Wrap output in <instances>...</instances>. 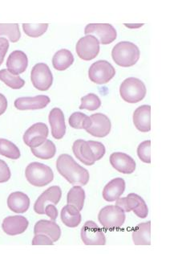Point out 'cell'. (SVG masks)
<instances>
[{"label": "cell", "instance_id": "1", "mask_svg": "<svg viewBox=\"0 0 186 254\" xmlns=\"http://www.w3.org/2000/svg\"><path fill=\"white\" fill-rule=\"evenodd\" d=\"M56 168L70 184L75 186H85L89 181L88 170L79 165L72 156L67 154L59 155L56 161Z\"/></svg>", "mask_w": 186, "mask_h": 254}, {"label": "cell", "instance_id": "2", "mask_svg": "<svg viewBox=\"0 0 186 254\" xmlns=\"http://www.w3.org/2000/svg\"><path fill=\"white\" fill-rule=\"evenodd\" d=\"M72 151L81 163L92 166L104 156L106 149L101 142L79 139L72 145Z\"/></svg>", "mask_w": 186, "mask_h": 254}, {"label": "cell", "instance_id": "3", "mask_svg": "<svg viewBox=\"0 0 186 254\" xmlns=\"http://www.w3.org/2000/svg\"><path fill=\"white\" fill-rule=\"evenodd\" d=\"M139 48L134 43L122 41L116 44L112 51V59L117 65L132 67L138 63L140 59Z\"/></svg>", "mask_w": 186, "mask_h": 254}, {"label": "cell", "instance_id": "4", "mask_svg": "<svg viewBox=\"0 0 186 254\" xmlns=\"http://www.w3.org/2000/svg\"><path fill=\"white\" fill-rule=\"evenodd\" d=\"M147 89L144 83L138 78L125 79L120 86V94L125 102L135 104L145 98Z\"/></svg>", "mask_w": 186, "mask_h": 254}, {"label": "cell", "instance_id": "5", "mask_svg": "<svg viewBox=\"0 0 186 254\" xmlns=\"http://www.w3.org/2000/svg\"><path fill=\"white\" fill-rule=\"evenodd\" d=\"M26 179L35 187H45L52 182L54 173L48 166L33 162L26 168Z\"/></svg>", "mask_w": 186, "mask_h": 254}, {"label": "cell", "instance_id": "6", "mask_svg": "<svg viewBox=\"0 0 186 254\" xmlns=\"http://www.w3.org/2000/svg\"><path fill=\"white\" fill-rule=\"evenodd\" d=\"M125 211L116 205L106 206L99 211L98 215L99 224L108 230L121 229L125 224Z\"/></svg>", "mask_w": 186, "mask_h": 254}, {"label": "cell", "instance_id": "7", "mask_svg": "<svg viewBox=\"0 0 186 254\" xmlns=\"http://www.w3.org/2000/svg\"><path fill=\"white\" fill-rule=\"evenodd\" d=\"M116 205L119 206L126 212L134 211L139 218L144 219L148 216V206L144 199L135 193H130L126 197L116 199Z\"/></svg>", "mask_w": 186, "mask_h": 254}, {"label": "cell", "instance_id": "8", "mask_svg": "<svg viewBox=\"0 0 186 254\" xmlns=\"http://www.w3.org/2000/svg\"><path fill=\"white\" fill-rule=\"evenodd\" d=\"M116 69L107 61H98L93 63L89 70V77L97 85L107 84L114 77Z\"/></svg>", "mask_w": 186, "mask_h": 254}, {"label": "cell", "instance_id": "9", "mask_svg": "<svg viewBox=\"0 0 186 254\" xmlns=\"http://www.w3.org/2000/svg\"><path fill=\"white\" fill-rule=\"evenodd\" d=\"M32 85L38 90L46 91L51 88L53 83V76L47 64L39 63L32 68L31 72Z\"/></svg>", "mask_w": 186, "mask_h": 254}, {"label": "cell", "instance_id": "10", "mask_svg": "<svg viewBox=\"0 0 186 254\" xmlns=\"http://www.w3.org/2000/svg\"><path fill=\"white\" fill-rule=\"evenodd\" d=\"M85 35L96 36L102 45H109L117 36V32L109 23H90L85 27Z\"/></svg>", "mask_w": 186, "mask_h": 254}, {"label": "cell", "instance_id": "11", "mask_svg": "<svg viewBox=\"0 0 186 254\" xmlns=\"http://www.w3.org/2000/svg\"><path fill=\"white\" fill-rule=\"evenodd\" d=\"M76 51L79 58L84 61H92L97 57L99 53L98 39L92 35L82 37L76 44Z\"/></svg>", "mask_w": 186, "mask_h": 254}, {"label": "cell", "instance_id": "12", "mask_svg": "<svg viewBox=\"0 0 186 254\" xmlns=\"http://www.w3.org/2000/svg\"><path fill=\"white\" fill-rule=\"evenodd\" d=\"M81 239L86 246H104L106 244L104 233L93 220H88L82 227Z\"/></svg>", "mask_w": 186, "mask_h": 254}, {"label": "cell", "instance_id": "13", "mask_svg": "<svg viewBox=\"0 0 186 254\" xmlns=\"http://www.w3.org/2000/svg\"><path fill=\"white\" fill-rule=\"evenodd\" d=\"M48 136V128L43 123H36L26 130L23 135V142L30 147L41 146Z\"/></svg>", "mask_w": 186, "mask_h": 254}, {"label": "cell", "instance_id": "14", "mask_svg": "<svg viewBox=\"0 0 186 254\" xmlns=\"http://www.w3.org/2000/svg\"><path fill=\"white\" fill-rule=\"evenodd\" d=\"M90 119L91 125L85 129L89 134L97 138H104L109 134L112 128V123L108 117L101 113H97L91 115Z\"/></svg>", "mask_w": 186, "mask_h": 254}, {"label": "cell", "instance_id": "15", "mask_svg": "<svg viewBox=\"0 0 186 254\" xmlns=\"http://www.w3.org/2000/svg\"><path fill=\"white\" fill-rule=\"evenodd\" d=\"M62 190L58 186H52L46 189L39 197L34 205V211L40 215H45V207L49 203L57 204L61 199Z\"/></svg>", "mask_w": 186, "mask_h": 254}, {"label": "cell", "instance_id": "16", "mask_svg": "<svg viewBox=\"0 0 186 254\" xmlns=\"http://www.w3.org/2000/svg\"><path fill=\"white\" fill-rule=\"evenodd\" d=\"M110 163L112 168L120 173L132 174L135 172V160L125 153H112L110 155Z\"/></svg>", "mask_w": 186, "mask_h": 254}, {"label": "cell", "instance_id": "17", "mask_svg": "<svg viewBox=\"0 0 186 254\" xmlns=\"http://www.w3.org/2000/svg\"><path fill=\"white\" fill-rule=\"evenodd\" d=\"M29 222L24 216H8L3 220L2 229L9 236H16L24 233L28 229Z\"/></svg>", "mask_w": 186, "mask_h": 254}, {"label": "cell", "instance_id": "18", "mask_svg": "<svg viewBox=\"0 0 186 254\" xmlns=\"http://www.w3.org/2000/svg\"><path fill=\"white\" fill-rule=\"evenodd\" d=\"M48 119L53 138L58 140L64 138L66 133V125L63 111L59 108L52 109L49 114Z\"/></svg>", "mask_w": 186, "mask_h": 254}, {"label": "cell", "instance_id": "19", "mask_svg": "<svg viewBox=\"0 0 186 254\" xmlns=\"http://www.w3.org/2000/svg\"><path fill=\"white\" fill-rule=\"evenodd\" d=\"M51 100L45 95H39L31 98H19L15 101V107L19 110H41L50 103Z\"/></svg>", "mask_w": 186, "mask_h": 254}, {"label": "cell", "instance_id": "20", "mask_svg": "<svg viewBox=\"0 0 186 254\" xmlns=\"http://www.w3.org/2000/svg\"><path fill=\"white\" fill-rule=\"evenodd\" d=\"M28 57L23 52L16 50L10 54L6 61V68L14 75L21 74L28 68Z\"/></svg>", "mask_w": 186, "mask_h": 254}, {"label": "cell", "instance_id": "21", "mask_svg": "<svg viewBox=\"0 0 186 254\" xmlns=\"http://www.w3.org/2000/svg\"><path fill=\"white\" fill-rule=\"evenodd\" d=\"M134 123L139 131L147 133L151 130V106L143 105L134 113Z\"/></svg>", "mask_w": 186, "mask_h": 254}, {"label": "cell", "instance_id": "22", "mask_svg": "<svg viewBox=\"0 0 186 254\" xmlns=\"http://www.w3.org/2000/svg\"><path fill=\"white\" fill-rule=\"evenodd\" d=\"M35 234H45L52 240L53 242H58L61 236V229L53 220H41L36 223L34 228Z\"/></svg>", "mask_w": 186, "mask_h": 254}, {"label": "cell", "instance_id": "23", "mask_svg": "<svg viewBox=\"0 0 186 254\" xmlns=\"http://www.w3.org/2000/svg\"><path fill=\"white\" fill-rule=\"evenodd\" d=\"M125 190V180L122 178L113 179L105 185L102 195L106 201L114 202L122 195Z\"/></svg>", "mask_w": 186, "mask_h": 254}, {"label": "cell", "instance_id": "24", "mask_svg": "<svg viewBox=\"0 0 186 254\" xmlns=\"http://www.w3.org/2000/svg\"><path fill=\"white\" fill-rule=\"evenodd\" d=\"M7 206L11 211L15 213H24L29 208V197L25 193L15 191L9 195Z\"/></svg>", "mask_w": 186, "mask_h": 254}, {"label": "cell", "instance_id": "25", "mask_svg": "<svg viewBox=\"0 0 186 254\" xmlns=\"http://www.w3.org/2000/svg\"><path fill=\"white\" fill-rule=\"evenodd\" d=\"M133 240L136 246H150L151 221L140 223L133 232Z\"/></svg>", "mask_w": 186, "mask_h": 254}, {"label": "cell", "instance_id": "26", "mask_svg": "<svg viewBox=\"0 0 186 254\" xmlns=\"http://www.w3.org/2000/svg\"><path fill=\"white\" fill-rule=\"evenodd\" d=\"M60 216L62 222L69 228H76L79 226L82 220L81 211H79L75 206L70 204L64 206V208H62Z\"/></svg>", "mask_w": 186, "mask_h": 254}, {"label": "cell", "instance_id": "27", "mask_svg": "<svg viewBox=\"0 0 186 254\" xmlns=\"http://www.w3.org/2000/svg\"><path fill=\"white\" fill-rule=\"evenodd\" d=\"M74 62V57L72 53L67 49H61L55 53L52 58L53 67L58 71L68 69Z\"/></svg>", "mask_w": 186, "mask_h": 254}, {"label": "cell", "instance_id": "28", "mask_svg": "<svg viewBox=\"0 0 186 254\" xmlns=\"http://www.w3.org/2000/svg\"><path fill=\"white\" fill-rule=\"evenodd\" d=\"M32 154L41 159H50L55 156L56 153L55 145L51 140H46L41 146L31 147Z\"/></svg>", "mask_w": 186, "mask_h": 254}, {"label": "cell", "instance_id": "29", "mask_svg": "<svg viewBox=\"0 0 186 254\" xmlns=\"http://www.w3.org/2000/svg\"><path fill=\"white\" fill-rule=\"evenodd\" d=\"M85 191L81 186H74L70 189L67 196L68 204L73 205L81 211L85 205Z\"/></svg>", "mask_w": 186, "mask_h": 254}, {"label": "cell", "instance_id": "30", "mask_svg": "<svg viewBox=\"0 0 186 254\" xmlns=\"http://www.w3.org/2000/svg\"><path fill=\"white\" fill-rule=\"evenodd\" d=\"M0 81L13 89H21L25 85V81L20 76L12 74L7 69L0 70Z\"/></svg>", "mask_w": 186, "mask_h": 254}, {"label": "cell", "instance_id": "31", "mask_svg": "<svg viewBox=\"0 0 186 254\" xmlns=\"http://www.w3.org/2000/svg\"><path fill=\"white\" fill-rule=\"evenodd\" d=\"M0 155L8 159H18L20 158V150L16 145L9 140L0 138Z\"/></svg>", "mask_w": 186, "mask_h": 254}, {"label": "cell", "instance_id": "32", "mask_svg": "<svg viewBox=\"0 0 186 254\" xmlns=\"http://www.w3.org/2000/svg\"><path fill=\"white\" fill-rule=\"evenodd\" d=\"M69 125L74 129H85L89 128L91 125L90 117L81 112H75L70 116Z\"/></svg>", "mask_w": 186, "mask_h": 254}, {"label": "cell", "instance_id": "33", "mask_svg": "<svg viewBox=\"0 0 186 254\" xmlns=\"http://www.w3.org/2000/svg\"><path fill=\"white\" fill-rule=\"evenodd\" d=\"M6 36L11 42L16 43L21 37L19 26L17 23L14 24H4L0 23V36Z\"/></svg>", "mask_w": 186, "mask_h": 254}, {"label": "cell", "instance_id": "34", "mask_svg": "<svg viewBox=\"0 0 186 254\" xmlns=\"http://www.w3.org/2000/svg\"><path fill=\"white\" fill-rule=\"evenodd\" d=\"M101 106V101L97 95L94 93H89L81 98V110H87L89 111H94L98 110Z\"/></svg>", "mask_w": 186, "mask_h": 254}, {"label": "cell", "instance_id": "35", "mask_svg": "<svg viewBox=\"0 0 186 254\" xmlns=\"http://www.w3.org/2000/svg\"><path fill=\"white\" fill-rule=\"evenodd\" d=\"M48 28L47 23H41V24H29V23H23V29L26 35L30 37L36 38L45 34L46 30Z\"/></svg>", "mask_w": 186, "mask_h": 254}, {"label": "cell", "instance_id": "36", "mask_svg": "<svg viewBox=\"0 0 186 254\" xmlns=\"http://www.w3.org/2000/svg\"><path fill=\"white\" fill-rule=\"evenodd\" d=\"M138 155L140 159L145 163H151V141L147 140L138 146Z\"/></svg>", "mask_w": 186, "mask_h": 254}, {"label": "cell", "instance_id": "37", "mask_svg": "<svg viewBox=\"0 0 186 254\" xmlns=\"http://www.w3.org/2000/svg\"><path fill=\"white\" fill-rule=\"evenodd\" d=\"M11 170L3 160L0 159V184L6 183L11 179Z\"/></svg>", "mask_w": 186, "mask_h": 254}, {"label": "cell", "instance_id": "38", "mask_svg": "<svg viewBox=\"0 0 186 254\" xmlns=\"http://www.w3.org/2000/svg\"><path fill=\"white\" fill-rule=\"evenodd\" d=\"M52 240L45 234H35L32 240V246H52Z\"/></svg>", "mask_w": 186, "mask_h": 254}, {"label": "cell", "instance_id": "39", "mask_svg": "<svg viewBox=\"0 0 186 254\" xmlns=\"http://www.w3.org/2000/svg\"><path fill=\"white\" fill-rule=\"evenodd\" d=\"M9 42L6 38L0 37V65L4 61L6 53L8 51Z\"/></svg>", "mask_w": 186, "mask_h": 254}, {"label": "cell", "instance_id": "40", "mask_svg": "<svg viewBox=\"0 0 186 254\" xmlns=\"http://www.w3.org/2000/svg\"><path fill=\"white\" fill-rule=\"evenodd\" d=\"M45 214L48 216L49 218L51 219V220L55 221L58 217L57 208H55V206L54 204L49 203V204H47L45 207Z\"/></svg>", "mask_w": 186, "mask_h": 254}, {"label": "cell", "instance_id": "41", "mask_svg": "<svg viewBox=\"0 0 186 254\" xmlns=\"http://www.w3.org/2000/svg\"><path fill=\"white\" fill-rule=\"evenodd\" d=\"M7 109V100L4 95L0 93V116L4 114Z\"/></svg>", "mask_w": 186, "mask_h": 254}]
</instances>
